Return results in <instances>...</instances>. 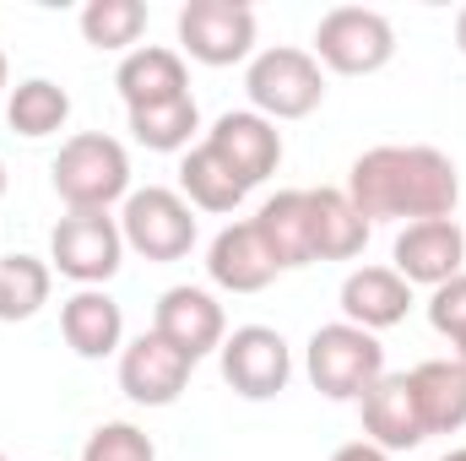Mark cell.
<instances>
[{
    "label": "cell",
    "mask_w": 466,
    "mask_h": 461,
    "mask_svg": "<svg viewBox=\"0 0 466 461\" xmlns=\"http://www.w3.org/2000/svg\"><path fill=\"white\" fill-rule=\"evenodd\" d=\"M348 201L363 212V223H429V218H456L461 201V174L451 152L440 147H369L348 169Z\"/></svg>",
    "instance_id": "obj_1"
},
{
    "label": "cell",
    "mask_w": 466,
    "mask_h": 461,
    "mask_svg": "<svg viewBox=\"0 0 466 461\" xmlns=\"http://www.w3.org/2000/svg\"><path fill=\"white\" fill-rule=\"evenodd\" d=\"M49 179L71 212H109L115 201L130 196V152L104 130H82L60 147V158L49 163Z\"/></svg>",
    "instance_id": "obj_2"
},
{
    "label": "cell",
    "mask_w": 466,
    "mask_h": 461,
    "mask_svg": "<svg viewBox=\"0 0 466 461\" xmlns=\"http://www.w3.org/2000/svg\"><path fill=\"white\" fill-rule=\"evenodd\" d=\"M244 93H249V109L277 119H304L326 104V71L309 49H293V44H271L249 60L244 71Z\"/></svg>",
    "instance_id": "obj_3"
},
{
    "label": "cell",
    "mask_w": 466,
    "mask_h": 461,
    "mask_svg": "<svg viewBox=\"0 0 466 461\" xmlns=\"http://www.w3.org/2000/svg\"><path fill=\"white\" fill-rule=\"evenodd\" d=\"M304 374L326 402H363V391L385 374V347L363 326L331 321L304 347Z\"/></svg>",
    "instance_id": "obj_4"
},
{
    "label": "cell",
    "mask_w": 466,
    "mask_h": 461,
    "mask_svg": "<svg viewBox=\"0 0 466 461\" xmlns=\"http://www.w3.org/2000/svg\"><path fill=\"white\" fill-rule=\"evenodd\" d=\"M320 71H337V77H374L396 60V27L385 11L374 5H331L320 22H315V49Z\"/></svg>",
    "instance_id": "obj_5"
},
{
    "label": "cell",
    "mask_w": 466,
    "mask_h": 461,
    "mask_svg": "<svg viewBox=\"0 0 466 461\" xmlns=\"http://www.w3.org/2000/svg\"><path fill=\"white\" fill-rule=\"evenodd\" d=\"M119 233H125V250H136L157 266L185 261L196 250V207L168 185L130 190L119 207Z\"/></svg>",
    "instance_id": "obj_6"
},
{
    "label": "cell",
    "mask_w": 466,
    "mask_h": 461,
    "mask_svg": "<svg viewBox=\"0 0 466 461\" xmlns=\"http://www.w3.org/2000/svg\"><path fill=\"white\" fill-rule=\"evenodd\" d=\"M49 266L76 288H104L125 266V233L109 212H66L49 233Z\"/></svg>",
    "instance_id": "obj_7"
},
{
    "label": "cell",
    "mask_w": 466,
    "mask_h": 461,
    "mask_svg": "<svg viewBox=\"0 0 466 461\" xmlns=\"http://www.w3.org/2000/svg\"><path fill=\"white\" fill-rule=\"evenodd\" d=\"M179 55L223 71L255 60V11L244 0H190L179 5Z\"/></svg>",
    "instance_id": "obj_8"
},
{
    "label": "cell",
    "mask_w": 466,
    "mask_h": 461,
    "mask_svg": "<svg viewBox=\"0 0 466 461\" xmlns=\"http://www.w3.org/2000/svg\"><path fill=\"white\" fill-rule=\"evenodd\" d=\"M218 369H223V380L233 385V396L271 402L293 380V347H288L282 332H271V326H238L218 347Z\"/></svg>",
    "instance_id": "obj_9"
},
{
    "label": "cell",
    "mask_w": 466,
    "mask_h": 461,
    "mask_svg": "<svg viewBox=\"0 0 466 461\" xmlns=\"http://www.w3.org/2000/svg\"><path fill=\"white\" fill-rule=\"evenodd\" d=\"M190 369H196V358H185L157 332H141L136 343L119 347V391L136 407H174L190 385Z\"/></svg>",
    "instance_id": "obj_10"
},
{
    "label": "cell",
    "mask_w": 466,
    "mask_h": 461,
    "mask_svg": "<svg viewBox=\"0 0 466 461\" xmlns=\"http://www.w3.org/2000/svg\"><path fill=\"white\" fill-rule=\"evenodd\" d=\"M390 271L407 282V288H440L451 277L466 271V239L456 218H429V223H407L396 233V250H390Z\"/></svg>",
    "instance_id": "obj_11"
},
{
    "label": "cell",
    "mask_w": 466,
    "mask_h": 461,
    "mask_svg": "<svg viewBox=\"0 0 466 461\" xmlns=\"http://www.w3.org/2000/svg\"><path fill=\"white\" fill-rule=\"evenodd\" d=\"M207 147L238 174L244 190L266 185V179L277 174V163H282V130L266 115H255V109H228V115H218L212 130H207Z\"/></svg>",
    "instance_id": "obj_12"
},
{
    "label": "cell",
    "mask_w": 466,
    "mask_h": 461,
    "mask_svg": "<svg viewBox=\"0 0 466 461\" xmlns=\"http://www.w3.org/2000/svg\"><path fill=\"white\" fill-rule=\"evenodd\" d=\"M152 332L163 337V343H174L185 358H207V353H218L223 337H228V315H223V304L207 293V288H168L163 299H157V310H152Z\"/></svg>",
    "instance_id": "obj_13"
},
{
    "label": "cell",
    "mask_w": 466,
    "mask_h": 461,
    "mask_svg": "<svg viewBox=\"0 0 466 461\" xmlns=\"http://www.w3.org/2000/svg\"><path fill=\"white\" fill-rule=\"evenodd\" d=\"M358 413H363V440H369V446H380L385 456H396V451H418V446L429 440V429H423V413H418V396H412V380H407V374H390V369H385V374L363 391Z\"/></svg>",
    "instance_id": "obj_14"
},
{
    "label": "cell",
    "mask_w": 466,
    "mask_h": 461,
    "mask_svg": "<svg viewBox=\"0 0 466 461\" xmlns=\"http://www.w3.org/2000/svg\"><path fill=\"white\" fill-rule=\"evenodd\" d=\"M207 277H212L223 293H260V288H271V282L282 277V266H277V255L266 250L255 218L228 223V229L212 239V250H207Z\"/></svg>",
    "instance_id": "obj_15"
},
{
    "label": "cell",
    "mask_w": 466,
    "mask_h": 461,
    "mask_svg": "<svg viewBox=\"0 0 466 461\" xmlns=\"http://www.w3.org/2000/svg\"><path fill=\"white\" fill-rule=\"evenodd\" d=\"M115 87H119V98H125V115H130V109H147V104L185 98V93H190L185 55H179V49H163V44H136V49L119 60Z\"/></svg>",
    "instance_id": "obj_16"
},
{
    "label": "cell",
    "mask_w": 466,
    "mask_h": 461,
    "mask_svg": "<svg viewBox=\"0 0 466 461\" xmlns=\"http://www.w3.org/2000/svg\"><path fill=\"white\" fill-rule=\"evenodd\" d=\"M60 337L76 358H109L125 347V310L109 288H76L60 304Z\"/></svg>",
    "instance_id": "obj_17"
},
{
    "label": "cell",
    "mask_w": 466,
    "mask_h": 461,
    "mask_svg": "<svg viewBox=\"0 0 466 461\" xmlns=\"http://www.w3.org/2000/svg\"><path fill=\"white\" fill-rule=\"evenodd\" d=\"M407 310H412V288L390 266H358V271H348V282H342V321L348 326H363V332L380 337V332L401 326Z\"/></svg>",
    "instance_id": "obj_18"
},
{
    "label": "cell",
    "mask_w": 466,
    "mask_h": 461,
    "mask_svg": "<svg viewBox=\"0 0 466 461\" xmlns=\"http://www.w3.org/2000/svg\"><path fill=\"white\" fill-rule=\"evenodd\" d=\"M423 429L429 435H456L466 429V369L456 358H423L418 369H407Z\"/></svg>",
    "instance_id": "obj_19"
},
{
    "label": "cell",
    "mask_w": 466,
    "mask_h": 461,
    "mask_svg": "<svg viewBox=\"0 0 466 461\" xmlns=\"http://www.w3.org/2000/svg\"><path fill=\"white\" fill-rule=\"evenodd\" d=\"M363 244H369V223L348 201V190H331V185L309 190V250H315V261H352V255H363Z\"/></svg>",
    "instance_id": "obj_20"
},
{
    "label": "cell",
    "mask_w": 466,
    "mask_h": 461,
    "mask_svg": "<svg viewBox=\"0 0 466 461\" xmlns=\"http://www.w3.org/2000/svg\"><path fill=\"white\" fill-rule=\"evenodd\" d=\"M255 229H260L266 250L277 255L282 271H299V266L315 261V250H309V190H277V196H266L260 212H255Z\"/></svg>",
    "instance_id": "obj_21"
},
{
    "label": "cell",
    "mask_w": 466,
    "mask_h": 461,
    "mask_svg": "<svg viewBox=\"0 0 466 461\" xmlns=\"http://www.w3.org/2000/svg\"><path fill=\"white\" fill-rule=\"evenodd\" d=\"M179 196H185L196 212H238L249 190L238 185V174H233L207 141H196V147L185 152V163H179Z\"/></svg>",
    "instance_id": "obj_22"
},
{
    "label": "cell",
    "mask_w": 466,
    "mask_h": 461,
    "mask_svg": "<svg viewBox=\"0 0 466 461\" xmlns=\"http://www.w3.org/2000/svg\"><path fill=\"white\" fill-rule=\"evenodd\" d=\"M66 119H71V93L60 82H49V77H27L5 98V125L16 136H27V141H44V136L66 130Z\"/></svg>",
    "instance_id": "obj_23"
},
{
    "label": "cell",
    "mask_w": 466,
    "mask_h": 461,
    "mask_svg": "<svg viewBox=\"0 0 466 461\" xmlns=\"http://www.w3.org/2000/svg\"><path fill=\"white\" fill-rule=\"evenodd\" d=\"M49 288H55V266L38 261V255H0V321L16 326V321H33L44 304H49Z\"/></svg>",
    "instance_id": "obj_24"
},
{
    "label": "cell",
    "mask_w": 466,
    "mask_h": 461,
    "mask_svg": "<svg viewBox=\"0 0 466 461\" xmlns=\"http://www.w3.org/2000/svg\"><path fill=\"white\" fill-rule=\"evenodd\" d=\"M201 130V109L196 98H168V104H147V109H130V136L147 147V152H190Z\"/></svg>",
    "instance_id": "obj_25"
},
{
    "label": "cell",
    "mask_w": 466,
    "mask_h": 461,
    "mask_svg": "<svg viewBox=\"0 0 466 461\" xmlns=\"http://www.w3.org/2000/svg\"><path fill=\"white\" fill-rule=\"evenodd\" d=\"M141 33H147V5L141 0H87L82 5V38L93 49L130 55Z\"/></svg>",
    "instance_id": "obj_26"
},
{
    "label": "cell",
    "mask_w": 466,
    "mask_h": 461,
    "mask_svg": "<svg viewBox=\"0 0 466 461\" xmlns=\"http://www.w3.org/2000/svg\"><path fill=\"white\" fill-rule=\"evenodd\" d=\"M82 461H157V446H152L147 429H136V424L115 418V424H98V429L87 435Z\"/></svg>",
    "instance_id": "obj_27"
},
{
    "label": "cell",
    "mask_w": 466,
    "mask_h": 461,
    "mask_svg": "<svg viewBox=\"0 0 466 461\" xmlns=\"http://www.w3.org/2000/svg\"><path fill=\"white\" fill-rule=\"evenodd\" d=\"M429 326H434L440 337H451V347L466 343V271L451 277V282H440V288L429 293Z\"/></svg>",
    "instance_id": "obj_28"
},
{
    "label": "cell",
    "mask_w": 466,
    "mask_h": 461,
    "mask_svg": "<svg viewBox=\"0 0 466 461\" xmlns=\"http://www.w3.org/2000/svg\"><path fill=\"white\" fill-rule=\"evenodd\" d=\"M331 461H390V456H385L380 446H369V440H352V446H342Z\"/></svg>",
    "instance_id": "obj_29"
},
{
    "label": "cell",
    "mask_w": 466,
    "mask_h": 461,
    "mask_svg": "<svg viewBox=\"0 0 466 461\" xmlns=\"http://www.w3.org/2000/svg\"><path fill=\"white\" fill-rule=\"evenodd\" d=\"M456 49H461V55H466V5H461V11H456Z\"/></svg>",
    "instance_id": "obj_30"
},
{
    "label": "cell",
    "mask_w": 466,
    "mask_h": 461,
    "mask_svg": "<svg viewBox=\"0 0 466 461\" xmlns=\"http://www.w3.org/2000/svg\"><path fill=\"white\" fill-rule=\"evenodd\" d=\"M5 98H11V82H5V49H0V109H5Z\"/></svg>",
    "instance_id": "obj_31"
},
{
    "label": "cell",
    "mask_w": 466,
    "mask_h": 461,
    "mask_svg": "<svg viewBox=\"0 0 466 461\" xmlns=\"http://www.w3.org/2000/svg\"><path fill=\"white\" fill-rule=\"evenodd\" d=\"M440 461H466V446H456V451H445Z\"/></svg>",
    "instance_id": "obj_32"
},
{
    "label": "cell",
    "mask_w": 466,
    "mask_h": 461,
    "mask_svg": "<svg viewBox=\"0 0 466 461\" xmlns=\"http://www.w3.org/2000/svg\"><path fill=\"white\" fill-rule=\"evenodd\" d=\"M456 364H461V369H466V343H456Z\"/></svg>",
    "instance_id": "obj_33"
},
{
    "label": "cell",
    "mask_w": 466,
    "mask_h": 461,
    "mask_svg": "<svg viewBox=\"0 0 466 461\" xmlns=\"http://www.w3.org/2000/svg\"><path fill=\"white\" fill-rule=\"evenodd\" d=\"M0 196H5V163H0Z\"/></svg>",
    "instance_id": "obj_34"
},
{
    "label": "cell",
    "mask_w": 466,
    "mask_h": 461,
    "mask_svg": "<svg viewBox=\"0 0 466 461\" xmlns=\"http://www.w3.org/2000/svg\"><path fill=\"white\" fill-rule=\"evenodd\" d=\"M461 239H466V223H461Z\"/></svg>",
    "instance_id": "obj_35"
},
{
    "label": "cell",
    "mask_w": 466,
    "mask_h": 461,
    "mask_svg": "<svg viewBox=\"0 0 466 461\" xmlns=\"http://www.w3.org/2000/svg\"><path fill=\"white\" fill-rule=\"evenodd\" d=\"M0 461H5V456H0Z\"/></svg>",
    "instance_id": "obj_36"
}]
</instances>
